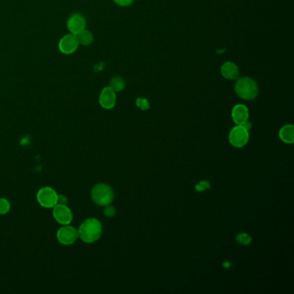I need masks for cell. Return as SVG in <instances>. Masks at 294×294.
<instances>
[{
  "instance_id": "21",
  "label": "cell",
  "mask_w": 294,
  "mask_h": 294,
  "mask_svg": "<svg viewBox=\"0 0 294 294\" xmlns=\"http://www.w3.org/2000/svg\"><path fill=\"white\" fill-rule=\"evenodd\" d=\"M119 6L126 7L133 3L134 0H113Z\"/></svg>"
},
{
  "instance_id": "7",
  "label": "cell",
  "mask_w": 294,
  "mask_h": 294,
  "mask_svg": "<svg viewBox=\"0 0 294 294\" xmlns=\"http://www.w3.org/2000/svg\"><path fill=\"white\" fill-rule=\"evenodd\" d=\"M53 217L62 225L70 224L73 220L72 211L66 205L57 204L53 207Z\"/></svg>"
},
{
  "instance_id": "13",
  "label": "cell",
  "mask_w": 294,
  "mask_h": 294,
  "mask_svg": "<svg viewBox=\"0 0 294 294\" xmlns=\"http://www.w3.org/2000/svg\"><path fill=\"white\" fill-rule=\"evenodd\" d=\"M279 137L281 140L285 144H293L294 143V126L293 124H287L282 127L280 132Z\"/></svg>"
},
{
  "instance_id": "11",
  "label": "cell",
  "mask_w": 294,
  "mask_h": 294,
  "mask_svg": "<svg viewBox=\"0 0 294 294\" xmlns=\"http://www.w3.org/2000/svg\"><path fill=\"white\" fill-rule=\"evenodd\" d=\"M231 116L235 123L237 125H242L249 119V110L244 105H236L232 109Z\"/></svg>"
},
{
  "instance_id": "16",
  "label": "cell",
  "mask_w": 294,
  "mask_h": 294,
  "mask_svg": "<svg viewBox=\"0 0 294 294\" xmlns=\"http://www.w3.org/2000/svg\"><path fill=\"white\" fill-rule=\"evenodd\" d=\"M236 242L242 245H249L252 242V238L246 233H240L236 236Z\"/></svg>"
},
{
  "instance_id": "22",
  "label": "cell",
  "mask_w": 294,
  "mask_h": 294,
  "mask_svg": "<svg viewBox=\"0 0 294 294\" xmlns=\"http://www.w3.org/2000/svg\"><path fill=\"white\" fill-rule=\"evenodd\" d=\"M68 203V198L64 195H59L58 194V200H57V204L60 205H66Z\"/></svg>"
},
{
  "instance_id": "12",
  "label": "cell",
  "mask_w": 294,
  "mask_h": 294,
  "mask_svg": "<svg viewBox=\"0 0 294 294\" xmlns=\"http://www.w3.org/2000/svg\"><path fill=\"white\" fill-rule=\"evenodd\" d=\"M221 74L222 77L229 80H234L239 78V70L237 66L233 62H224L221 67Z\"/></svg>"
},
{
  "instance_id": "8",
  "label": "cell",
  "mask_w": 294,
  "mask_h": 294,
  "mask_svg": "<svg viewBox=\"0 0 294 294\" xmlns=\"http://www.w3.org/2000/svg\"><path fill=\"white\" fill-rule=\"evenodd\" d=\"M79 41L75 35L69 34L61 39V41L59 42V48L63 54L70 55L76 51V49L79 47Z\"/></svg>"
},
{
  "instance_id": "20",
  "label": "cell",
  "mask_w": 294,
  "mask_h": 294,
  "mask_svg": "<svg viewBox=\"0 0 294 294\" xmlns=\"http://www.w3.org/2000/svg\"><path fill=\"white\" fill-rule=\"evenodd\" d=\"M209 188H211V186L209 185L208 182H205V181L199 182L195 186L196 191H198V192H203Z\"/></svg>"
},
{
  "instance_id": "5",
  "label": "cell",
  "mask_w": 294,
  "mask_h": 294,
  "mask_svg": "<svg viewBox=\"0 0 294 294\" xmlns=\"http://www.w3.org/2000/svg\"><path fill=\"white\" fill-rule=\"evenodd\" d=\"M250 139L249 130L242 125H236L229 134L230 144L236 147H242L246 145Z\"/></svg>"
},
{
  "instance_id": "6",
  "label": "cell",
  "mask_w": 294,
  "mask_h": 294,
  "mask_svg": "<svg viewBox=\"0 0 294 294\" xmlns=\"http://www.w3.org/2000/svg\"><path fill=\"white\" fill-rule=\"evenodd\" d=\"M56 237L59 243L66 246H69L74 244L78 240L79 233L74 227L67 224V225L62 226V228L58 229V231L56 233Z\"/></svg>"
},
{
  "instance_id": "3",
  "label": "cell",
  "mask_w": 294,
  "mask_h": 294,
  "mask_svg": "<svg viewBox=\"0 0 294 294\" xmlns=\"http://www.w3.org/2000/svg\"><path fill=\"white\" fill-rule=\"evenodd\" d=\"M91 198L96 205L106 206L110 205L114 198L112 189L106 183H99L91 191Z\"/></svg>"
},
{
  "instance_id": "14",
  "label": "cell",
  "mask_w": 294,
  "mask_h": 294,
  "mask_svg": "<svg viewBox=\"0 0 294 294\" xmlns=\"http://www.w3.org/2000/svg\"><path fill=\"white\" fill-rule=\"evenodd\" d=\"M76 37L79 41V43L85 45V46L92 44V42L93 41V34L90 31H86V30L79 32V34L76 35Z\"/></svg>"
},
{
  "instance_id": "19",
  "label": "cell",
  "mask_w": 294,
  "mask_h": 294,
  "mask_svg": "<svg viewBox=\"0 0 294 294\" xmlns=\"http://www.w3.org/2000/svg\"><path fill=\"white\" fill-rule=\"evenodd\" d=\"M106 208L104 210V214L108 217V218H112L113 216L116 213V210L113 207L112 205H108L105 206Z\"/></svg>"
},
{
  "instance_id": "9",
  "label": "cell",
  "mask_w": 294,
  "mask_h": 294,
  "mask_svg": "<svg viewBox=\"0 0 294 294\" xmlns=\"http://www.w3.org/2000/svg\"><path fill=\"white\" fill-rule=\"evenodd\" d=\"M67 26H68L69 31L71 32V34L76 36V35L79 34V32L85 30L86 19L80 14H73L68 20Z\"/></svg>"
},
{
  "instance_id": "1",
  "label": "cell",
  "mask_w": 294,
  "mask_h": 294,
  "mask_svg": "<svg viewBox=\"0 0 294 294\" xmlns=\"http://www.w3.org/2000/svg\"><path fill=\"white\" fill-rule=\"evenodd\" d=\"M103 227L101 222L94 218L87 219L79 225L78 233L79 238L84 243H93L100 238L102 235Z\"/></svg>"
},
{
  "instance_id": "18",
  "label": "cell",
  "mask_w": 294,
  "mask_h": 294,
  "mask_svg": "<svg viewBox=\"0 0 294 294\" xmlns=\"http://www.w3.org/2000/svg\"><path fill=\"white\" fill-rule=\"evenodd\" d=\"M136 103H137V107L143 110H147L149 109V103L147 101V99L138 98Z\"/></svg>"
},
{
  "instance_id": "4",
  "label": "cell",
  "mask_w": 294,
  "mask_h": 294,
  "mask_svg": "<svg viewBox=\"0 0 294 294\" xmlns=\"http://www.w3.org/2000/svg\"><path fill=\"white\" fill-rule=\"evenodd\" d=\"M38 204L44 208H53L57 205L58 193L55 189L45 186L40 189L37 193Z\"/></svg>"
},
{
  "instance_id": "15",
  "label": "cell",
  "mask_w": 294,
  "mask_h": 294,
  "mask_svg": "<svg viewBox=\"0 0 294 294\" xmlns=\"http://www.w3.org/2000/svg\"><path fill=\"white\" fill-rule=\"evenodd\" d=\"M110 87L114 91V92H121L124 89L125 87V81L123 78L121 77H114L110 79Z\"/></svg>"
},
{
  "instance_id": "2",
  "label": "cell",
  "mask_w": 294,
  "mask_h": 294,
  "mask_svg": "<svg viewBox=\"0 0 294 294\" xmlns=\"http://www.w3.org/2000/svg\"><path fill=\"white\" fill-rule=\"evenodd\" d=\"M235 91L241 99L252 100L258 95L259 88L254 79L249 77H243L237 79L235 85Z\"/></svg>"
},
{
  "instance_id": "17",
  "label": "cell",
  "mask_w": 294,
  "mask_h": 294,
  "mask_svg": "<svg viewBox=\"0 0 294 294\" xmlns=\"http://www.w3.org/2000/svg\"><path fill=\"white\" fill-rule=\"evenodd\" d=\"M10 203L8 199L0 198V215H4L10 212Z\"/></svg>"
},
{
  "instance_id": "10",
  "label": "cell",
  "mask_w": 294,
  "mask_h": 294,
  "mask_svg": "<svg viewBox=\"0 0 294 294\" xmlns=\"http://www.w3.org/2000/svg\"><path fill=\"white\" fill-rule=\"evenodd\" d=\"M116 92H114L110 86L105 87L99 96L100 106L106 110L112 109L116 105Z\"/></svg>"
}]
</instances>
